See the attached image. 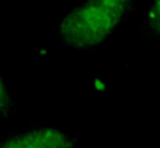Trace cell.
<instances>
[{
	"label": "cell",
	"instance_id": "2",
	"mask_svg": "<svg viewBox=\"0 0 160 148\" xmlns=\"http://www.w3.org/2000/svg\"><path fill=\"white\" fill-rule=\"evenodd\" d=\"M76 142V136L55 128L37 125L8 134L0 140V148H72Z\"/></svg>",
	"mask_w": 160,
	"mask_h": 148
},
{
	"label": "cell",
	"instance_id": "1",
	"mask_svg": "<svg viewBox=\"0 0 160 148\" xmlns=\"http://www.w3.org/2000/svg\"><path fill=\"white\" fill-rule=\"evenodd\" d=\"M135 3L137 0H82L64 15L60 41L77 51L92 52L125 23Z\"/></svg>",
	"mask_w": 160,
	"mask_h": 148
},
{
	"label": "cell",
	"instance_id": "4",
	"mask_svg": "<svg viewBox=\"0 0 160 148\" xmlns=\"http://www.w3.org/2000/svg\"><path fill=\"white\" fill-rule=\"evenodd\" d=\"M15 113H16V109H15L12 93L0 74V119L10 118Z\"/></svg>",
	"mask_w": 160,
	"mask_h": 148
},
{
	"label": "cell",
	"instance_id": "3",
	"mask_svg": "<svg viewBox=\"0 0 160 148\" xmlns=\"http://www.w3.org/2000/svg\"><path fill=\"white\" fill-rule=\"evenodd\" d=\"M140 32L144 42H160V0H153Z\"/></svg>",
	"mask_w": 160,
	"mask_h": 148
}]
</instances>
